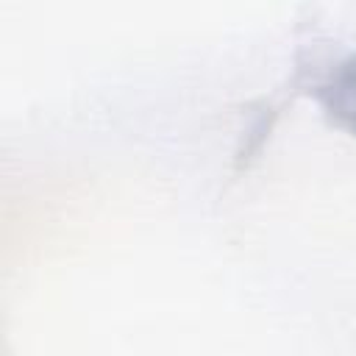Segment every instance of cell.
Listing matches in <instances>:
<instances>
[{
  "instance_id": "1",
  "label": "cell",
  "mask_w": 356,
  "mask_h": 356,
  "mask_svg": "<svg viewBox=\"0 0 356 356\" xmlns=\"http://www.w3.org/2000/svg\"><path fill=\"white\" fill-rule=\"evenodd\" d=\"M289 86L309 95L334 128L356 136V50L298 56Z\"/></svg>"
}]
</instances>
